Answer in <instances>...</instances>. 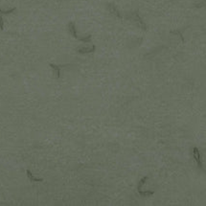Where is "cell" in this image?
Instances as JSON below:
<instances>
[{
	"mask_svg": "<svg viewBox=\"0 0 206 206\" xmlns=\"http://www.w3.org/2000/svg\"><path fill=\"white\" fill-rule=\"evenodd\" d=\"M27 177H28V178L32 181V182H42V181H43L42 178H37V177H35L34 175H33V174L31 173V171H30V170H27Z\"/></svg>",
	"mask_w": 206,
	"mask_h": 206,
	"instance_id": "7",
	"label": "cell"
},
{
	"mask_svg": "<svg viewBox=\"0 0 206 206\" xmlns=\"http://www.w3.org/2000/svg\"><path fill=\"white\" fill-rule=\"evenodd\" d=\"M15 11V8H11L10 10H2L0 9V13H3V15H10V13H13Z\"/></svg>",
	"mask_w": 206,
	"mask_h": 206,
	"instance_id": "8",
	"label": "cell"
},
{
	"mask_svg": "<svg viewBox=\"0 0 206 206\" xmlns=\"http://www.w3.org/2000/svg\"><path fill=\"white\" fill-rule=\"evenodd\" d=\"M149 179V177H144L142 178L141 180H140V182L138 183V186H137V191H138V193H139V195L141 197H144V193H143V191H142V186L144 185V183L146 182V181Z\"/></svg>",
	"mask_w": 206,
	"mask_h": 206,
	"instance_id": "5",
	"label": "cell"
},
{
	"mask_svg": "<svg viewBox=\"0 0 206 206\" xmlns=\"http://www.w3.org/2000/svg\"><path fill=\"white\" fill-rule=\"evenodd\" d=\"M96 49L95 45H92L91 47H82L78 49V53L79 54H89V53H93Z\"/></svg>",
	"mask_w": 206,
	"mask_h": 206,
	"instance_id": "4",
	"label": "cell"
},
{
	"mask_svg": "<svg viewBox=\"0 0 206 206\" xmlns=\"http://www.w3.org/2000/svg\"><path fill=\"white\" fill-rule=\"evenodd\" d=\"M109 11L112 13H114V15H116L117 16H120V13L118 12V10H117V8L116 7H114L113 5H109Z\"/></svg>",
	"mask_w": 206,
	"mask_h": 206,
	"instance_id": "9",
	"label": "cell"
},
{
	"mask_svg": "<svg viewBox=\"0 0 206 206\" xmlns=\"http://www.w3.org/2000/svg\"><path fill=\"white\" fill-rule=\"evenodd\" d=\"M68 30H69L70 34L72 35L76 39H78L80 41H82V42H90V41H91V35H87V37H80V35L77 34L75 23L72 22V21L69 22V24H68Z\"/></svg>",
	"mask_w": 206,
	"mask_h": 206,
	"instance_id": "1",
	"label": "cell"
},
{
	"mask_svg": "<svg viewBox=\"0 0 206 206\" xmlns=\"http://www.w3.org/2000/svg\"><path fill=\"white\" fill-rule=\"evenodd\" d=\"M4 29V21L3 18H2V15L0 13V30H3Z\"/></svg>",
	"mask_w": 206,
	"mask_h": 206,
	"instance_id": "10",
	"label": "cell"
},
{
	"mask_svg": "<svg viewBox=\"0 0 206 206\" xmlns=\"http://www.w3.org/2000/svg\"><path fill=\"white\" fill-rule=\"evenodd\" d=\"M133 15H132V16H133V18H134V20L137 21V22H139L140 26H141L144 30H146V29H147V27L145 26V24H144V22H143V20H142L141 18H140L138 12H134V13H133Z\"/></svg>",
	"mask_w": 206,
	"mask_h": 206,
	"instance_id": "6",
	"label": "cell"
},
{
	"mask_svg": "<svg viewBox=\"0 0 206 206\" xmlns=\"http://www.w3.org/2000/svg\"><path fill=\"white\" fill-rule=\"evenodd\" d=\"M71 65H72V64H62V65H56V64H50L51 68H53V70L55 71V73H56V78H57V79H60V70H62V68L66 67V66H71Z\"/></svg>",
	"mask_w": 206,
	"mask_h": 206,
	"instance_id": "2",
	"label": "cell"
},
{
	"mask_svg": "<svg viewBox=\"0 0 206 206\" xmlns=\"http://www.w3.org/2000/svg\"><path fill=\"white\" fill-rule=\"evenodd\" d=\"M193 154H194V157L196 159L197 163V166H199V168L200 169H203V166H202V161H201V158H200V152L197 148H194L193 150Z\"/></svg>",
	"mask_w": 206,
	"mask_h": 206,
	"instance_id": "3",
	"label": "cell"
}]
</instances>
